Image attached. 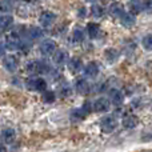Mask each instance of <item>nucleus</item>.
Wrapping results in <instances>:
<instances>
[{
    "label": "nucleus",
    "mask_w": 152,
    "mask_h": 152,
    "mask_svg": "<svg viewBox=\"0 0 152 152\" xmlns=\"http://www.w3.org/2000/svg\"><path fill=\"white\" fill-rule=\"evenodd\" d=\"M27 87H28V89H31V91H45V88H47V81L42 77L34 76V77H31L27 81Z\"/></svg>",
    "instance_id": "1"
},
{
    "label": "nucleus",
    "mask_w": 152,
    "mask_h": 152,
    "mask_svg": "<svg viewBox=\"0 0 152 152\" xmlns=\"http://www.w3.org/2000/svg\"><path fill=\"white\" fill-rule=\"evenodd\" d=\"M50 67L45 66V63H42V61L37 60H32L27 64V71H28L29 75H37L40 72H45V69H48Z\"/></svg>",
    "instance_id": "2"
},
{
    "label": "nucleus",
    "mask_w": 152,
    "mask_h": 152,
    "mask_svg": "<svg viewBox=\"0 0 152 152\" xmlns=\"http://www.w3.org/2000/svg\"><path fill=\"white\" fill-rule=\"evenodd\" d=\"M39 50H40V53H42L43 56H51L56 51V43L51 39H45L42 42Z\"/></svg>",
    "instance_id": "3"
},
{
    "label": "nucleus",
    "mask_w": 152,
    "mask_h": 152,
    "mask_svg": "<svg viewBox=\"0 0 152 152\" xmlns=\"http://www.w3.org/2000/svg\"><path fill=\"white\" fill-rule=\"evenodd\" d=\"M116 126H118V121H116V119L112 118V116H105V118H103L102 121H100V128H102V131L107 132V134L112 132L113 129L116 128Z\"/></svg>",
    "instance_id": "4"
},
{
    "label": "nucleus",
    "mask_w": 152,
    "mask_h": 152,
    "mask_svg": "<svg viewBox=\"0 0 152 152\" xmlns=\"http://www.w3.org/2000/svg\"><path fill=\"white\" fill-rule=\"evenodd\" d=\"M20 45H21V40L18 34L12 32V34L7 35V37H5V47H7L8 50L15 51V50H18Z\"/></svg>",
    "instance_id": "5"
},
{
    "label": "nucleus",
    "mask_w": 152,
    "mask_h": 152,
    "mask_svg": "<svg viewBox=\"0 0 152 152\" xmlns=\"http://www.w3.org/2000/svg\"><path fill=\"white\" fill-rule=\"evenodd\" d=\"M110 100L105 99V97H99L92 103V110L95 112H105V111L110 110Z\"/></svg>",
    "instance_id": "6"
},
{
    "label": "nucleus",
    "mask_w": 152,
    "mask_h": 152,
    "mask_svg": "<svg viewBox=\"0 0 152 152\" xmlns=\"http://www.w3.org/2000/svg\"><path fill=\"white\" fill-rule=\"evenodd\" d=\"M55 19H56V15L53 12H51V11H44V12H42L40 16H39V21L43 27L52 26V23L55 21Z\"/></svg>",
    "instance_id": "7"
},
{
    "label": "nucleus",
    "mask_w": 152,
    "mask_h": 152,
    "mask_svg": "<svg viewBox=\"0 0 152 152\" xmlns=\"http://www.w3.org/2000/svg\"><path fill=\"white\" fill-rule=\"evenodd\" d=\"M53 53H55V55H53V61H55V64H58V66H63V64H66L67 61H68L69 56L66 50H58Z\"/></svg>",
    "instance_id": "8"
},
{
    "label": "nucleus",
    "mask_w": 152,
    "mask_h": 152,
    "mask_svg": "<svg viewBox=\"0 0 152 152\" xmlns=\"http://www.w3.org/2000/svg\"><path fill=\"white\" fill-rule=\"evenodd\" d=\"M120 21H121V24H123L124 27H127V28H131V27L135 26V23H136V19H135V16L132 15V13L123 12L120 15Z\"/></svg>",
    "instance_id": "9"
},
{
    "label": "nucleus",
    "mask_w": 152,
    "mask_h": 152,
    "mask_svg": "<svg viewBox=\"0 0 152 152\" xmlns=\"http://www.w3.org/2000/svg\"><path fill=\"white\" fill-rule=\"evenodd\" d=\"M3 63H4V67L10 72H13L16 68H18V66H19L18 58H16V56H12V55L5 56V59H4V61H3Z\"/></svg>",
    "instance_id": "10"
},
{
    "label": "nucleus",
    "mask_w": 152,
    "mask_h": 152,
    "mask_svg": "<svg viewBox=\"0 0 152 152\" xmlns=\"http://www.w3.org/2000/svg\"><path fill=\"white\" fill-rule=\"evenodd\" d=\"M123 100H124V96L120 91H118V89H111L110 91V102L113 105H121Z\"/></svg>",
    "instance_id": "11"
},
{
    "label": "nucleus",
    "mask_w": 152,
    "mask_h": 152,
    "mask_svg": "<svg viewBox=\"0 0 152 152\" xmlns=\"http://www.w3.org/2000/svg\"><path fill=\"white\" fill-rule=\"evenodd\" d=\"M83 72H84V75H86L87 77H95V76L99 74V67H97L96 63L91 61V63H88L87 66H84Z\"/></svg>",
    "instance_id": "12"
},
{
    "label": "nucleus",
    "mask_w": 152,
    "mask_h": 152,
    "mask_svg": "<svg viewBox=\"0 0 152 152\" xmlns=\"http://www.w3.org/2000/svg\"><path fill=\"white\" fill-rule=\"evenodd\" d=\"M128 10H129V13L136 15V13H140L143 10H144V4H143L140 0H129Z\"/></svg>",
    "instance_id": "13"
},
{
    "label": "nucleus",
    "mask_w": 152,
    "mask_h": 152,
    "mask_svg": "<svg viewBox=\"0 0 152 152\" xmlns=\"http://www.w3.org/2000/svg\"><path fill=\"white\" fill-rule=\"evenodd\" d=\"M75 88L79 94L86 95L89 92V84H88V81H86L84 79H77V80L75 81Z\"/></svg>",
    "instance_id": "14"
},
{
    "label": "nucleus",
    "mask_w": 152,
    "mask_h": 152,
    "mask_svg": "<svg viewBox=\"0 0 152 152\" xmlns=\"http://www.w3.org/2000/svg\"><path fill=\"white\" fill-rule=\"evenodd\" d=\"M0 137H1V140H3L4 143L10 144V143H12L13 140H15L16 132H15V129H12V128H7V129H4V131L1 132Z\"/></svg>",
    "instance_id": "15"
},
{
    "label": "nucleus",
    "mask_w": 152,
    "mask_h": 152,
    "mask_svg": "<svg viewBox=\"0 0 152 152\" xmlns=\"http://www.w3.org/2000/svg\"><path fill=\"white\" fill-rule=\"evenodd\" d=\"M87 34L91 39H96L100 34V26L96 23H88L87 24Z\"/></svg>",
    "instance_id": "16"
},
{
    "label": "nucleus",
    "mask_w": 152,
    "mask_h": 152,
    "mask_svg": "<svg viewBox=\"0 0 152 152\" xmlns=\"http://www.w3.org/2000/svg\"><path fill=\"white\" fill-rule=\"evenodd\" d=\"M68 68H69V71H71L72 74H77L79 71L83 69V61H81L80 59H77V58L71 59L69 63H68Z\"/></svg>",
    "instance_id": "17"
},
{
    "label": "nucleus",
    "mask_w": 152,
    "mask_h": 152,
    "mask_svg": "<svg viewBox=\"0 0 152 152\" xmlns=\"http://www.w3.org/2000/svg\"><path fill=\"white\" fill-rule=\"evenodd\" d=\"M124 7L123 4H120V3H113V4L110 5V8H108V12H110V15L115 16V18H120V15L124 12Z\"/></svg>",
    "instance_id": "18"
},
{
    "label": "nucleus",
    "mask_w": 152,
    "mask_h": 152,
    "mask_svg": "<svg viewBox=\"0 0 152 152\" xmlns=\"http://www.w3.org/2000/svg\"><path fill=\"white\" fill-rule=\"evenodd\" d=\"M87 116V113L84 112L81 108H76L71 112V120L74 121V123H79V121H81L84 118Z\"/></svg>",
    "instance_id": "19"
},
{
    "label": "nucleus",
    "mask_w": 152,
    "mask_h": 152,
    "mask_svg": "<svg viewBox=\"0 0 152 152\" xmlns=\"http://www.w3.org/2000/svg\"><path fill=\"white\" fill-rule=\"evenodd\" d=\"M136 124H137V119H136V116H132V115H128V116H126L124 118V120H123V126H124V128H135L136 127Z\"/></svg>",
    "instance_id": "20"
},
{
    "label": "nucleus",
    "mask_w": 152,
    "mask_h": 152,
    "mask_svg": "<svg viewBox=\"0 0 152 152\" xmlns=\"http://www.w3.org/2000/svg\"><path fill=\"white\" fill-rule=\"evenodd\" d=\"M72 37L76 43H81L84 40V31L80 28V27H76L74 29V34H72Z\"/></svg>",
    "instance_id": "21"
},
{
    "label": "nucleus",
    "mask_w": 152,
    "mask_h": 152,
    "mask_svg": "<svg viewBox=\"0 0 152 152\" xmlns=\"http://www.w3.org/2000/svg\"><path fill=\"white\" fill-rule=\"evenodd\" d=\"M91 13L95 18H102L103 13H104V10H103V7H100L99 4H94L91 7Z\"/></svg>",
    "instance_id": "22"
},
{
    "label": "nucleus",
    "mask_w": 152,
    "mask_h": 152,
    "mask_svg": "<svg viewBox=\"0 0 152 152\" xmlns=\"http://www.w3.org/2000/svg\"><path fill=\"white\" fill-rule=\"evenodd\" d=\"M43 36V31L42 28H37V27H32L29 29V37L31 39H40Z\"/></svg>",
    "instance_id": "23"
},
{
    "label": "nucleus",
    "mask_w": 152,
    "mask_h": 152,
    "mask_svg": "<svg viewBox=\"0 0 152 152\" xmlns=\"http://www.w3.org/2000/svg\"><path fill=\"white\" fill-rule=\"evenodd\" d=\"M43 92H44V94H43V100H44L45 103L51 104V103L55 102L56 96H55V94H53L52 91H43Z\"/></svg>",
    "instance_id": "24"
},
{
    "label": "nucleus",
    "mask_w": 152,
    "mask_h": 152,
    "mask_svg": "<svg viewBox=\"0 0 152 152\" xmlns=\"http://www.w3.org/2000/svg\"><path fill=\"white\" fill-rule=\"evenodd\" d=\"M105 58H107V60L110 61V63H113V61L116 60V58H118V52H116L115 50H107L105 51Z\"/></svg>",
    "instance_id": "25"
},
{
    "label": "nucleus",
    "mask_w": 152,
    "mask_h": 152,
    "mask_svg": "<svg viewBox=\"0 0 152 152\" xmlns=\"http://www.w3.org/2000/svg\"><path fill=\"white\" fill-rule=\"evenodd\" d=\"M143 47H144L147 51L152 50V37H151V35H147V36L143 39Z\"/></svg>",
    "instance_id": "26"
},
{
    "label": "nucleus",
    "mask_w": 152,
    "mask_h": 152,
    "mask_svg": "<svg viewBox=\"0 0 152 152\" xmlns=\"http://www.w3.org/2000/svg\"><path fill=\"white\" fill-rule=\"evenodd\" d=\"M0 10L4 11V12H8V11L11 10L10 3H8V1H1V3H0Z\"/></svg>",
    "instance_id": "27"
},
{
    "label": "nucleus",
    "mask_w": 152,
    "mask_h": 152,
    "mask_svg": "<svg viewBox=\"0 0 152 152\" xmlns=\"http://www.w3.org/2000/svg\"><path fill=\"white\" fill-rule=\"evenodd\" d=\"M61 92H63V96H67V95L71 94V89H69V87L68 88H63L61 89Z\"/></svg>",
    "instance_id": "28"
},
{
    "label": "nucleus",
    "mask_w": 152,
    "mask_h": 152,
    "mask_svg": "<svg viewBox=\"0 0 152 152\" xmlns=\"http://www.w3.org/2000/svg\"><path fill=\"white\" fill-rule=\"evenodd\" d=\"M4 52H5V47H4V44H1V43H0V58H1V56H4Z\"/></svg>",
    "instance_id": "29"
},
{
    "label": "nucleus",
    "mask_w": 152,
    "mask_h": 152,
    "mask_svg": "<svg viewBox=\"0 0 152 152\" xmlns=\"http://www.w3.org/2000/svg\"><path fill=\"white\" fill-rule=\"evenodd\" d=\"M77 13H79V16H80V18H83V16L86 15V10H84V8L81 7V8H80V11H79Z\"/></svg>",
    "instance_id": "30"
},
{
    "label": "nucleus",
    "mask_w": 152,
    "mask_h": 152,
    "mask_svg": "<svg viewBox=\"0 0 152 152\" xmlns=\"http://www.w3.org/2000/svg\"><path fill=\"white\" fill-rule=\"evenodd\" d=\"M145 8H147L148 11L151 10V0H145Z\"/></svg>",
    "instance_id": "31"
},
{
    "label": "nucleus",
    "mask_w": 152,
    "mask_h": 152,
    "mask_svg": "<svg viewBox=\"0 0 152 152\" xmlns=\"http://www.w3.org/2000/svg\"><path fill=\"white\" fill-rule=\"evenodd\" d=\"M0 152H7V148H5L3 144H0Z\"/></svg>",
    "instance_id": "32"
},
{
    "label": "nucleus",
    "mask_w": 152,
    "mask_h": 152,
    "mask_svg": "<svg viewBox=\"0 0 152 152\" xmlns=\"http://www.w3.org/2000/svg\"><path fill=\"white\" fill-rule=\"evenodd\" d=\"M87 1H91V3H95V1H97V0H87Z\"/></svg>",
    "instance_id": "33"
},
{
    "label": "nucleus",
    "mask_w": 152,
    "mask_h": 152,
    "mask_svg": "<svg viewBox=\"0 0 152 152\" xmlns=\"http://www.w3.org/2000/svg\"><path fill=\"white\" fill-rule=\"evenodd\" d=\"M24 1H32V0H24Z\"/></svg>",
    "instance_id": "34"
}]
</instances>
